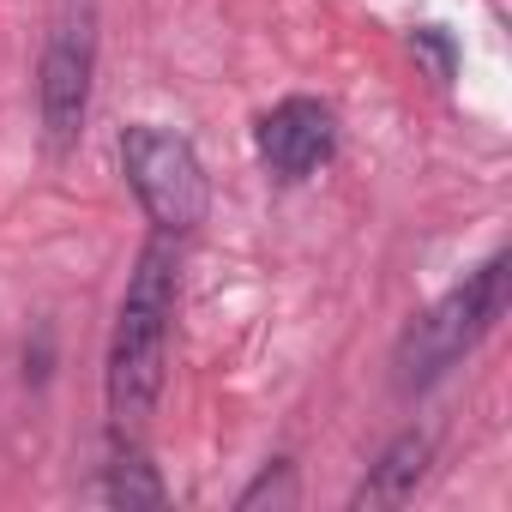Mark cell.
<instances>
[{
	"label": "cell",
	"instance_id": "cell-2",
	"mask_svg": "<svg viewBox=\"0 0 512 512\" xmlns=\"http://www.w3.org/2000/svg\"><path fill=\"white\" fill-rule=\"evenodd\" d=\"M506 302H512V253L500 247V253H488V260H482L464 284H452L434 308H422V314L398 332V344H392V386H398L404 398L434 392V386L506 320Z\"/></svg>",
	"mask_w": 512,
	"mask_h": 512
},
{
	"label": "cell",
	"instance_id": "cell-6",
	"mask_svg": "<svg viewBox=\"0 0 512 512\" xmlns=\"http://www.w3.org/2000/svg\"><path fill=\"white\" fill-rule=\"evenodd\" d=\"M428 464H434V440H428L422 428L392 434V440H386V452H380V458L368 464V476L356 482L350 506H356V512H362V506H404V500L422 488Z\"/></svg>",
	"mask_w": 512,
	"mask_h": 512
},
{
	"label": "cell",
	"instance_id": "cell-5",
	"mask_svg": "<svg viewBox=\"0 0 512 512\" xmlns=\"http://www.w3.org/2000/svg\"><path fill=\"white\" fill-rule=\"evenodd\" d=\"M253 151H260L266 175L284 181V187L314 181L332 163V151H338V115H332V103H320V97H284V103H272L260 121H253Z\"/></svg>",
	"mask_w": 512,
	"mask_h": 512
},
{
	"label": "cell",
	"instance_id": "cell-7",
	"mask_svg": "<svg viewBox=\"0 0 512 512\" xmlns=\"http://www.w3.org/2000/svg\"><path fill=\"white\" fill-rule=\"evenodd\" d=\"M97 500L103 506H163L169 500V488H163V476H157V464L133 446V440H121L115 434V446H109V464H103V476H97Z\"/></svg>",
	"mask_w": 512,
	"mask_h": 512
},
{
	"label": "cell",
	"instance_id": "cell-4",
	"mask_svg": "<svg viewBox=\"0 0 512 512\" xmlns=\"http://www.w3.org/2000/svg\"><path fill=\"white\" fill-rule=\"evenodd\" d=\"M97 0H55L49 31H43V61H37V121L43 145L67 157L85 139L91 121V91H97Z\"/></svg>",
	"mask_w": 512,
	"mask_h": 512
},
{
	"label": "cell",
	"instance_id": "cell-9",
	"mask_svg": "<svg viewBox=\"0 0 512 512\" xmlns=\"http://www.w3.org/2000/svg\"><path fill=\"white\" fill-rule=\"evenodd\" d=\"M410 49H422V55L434 61V73H440V79H452V43H446L434 25H422V31L410 37Z\"/></svg>",
	"mask_w": 512,
	"mask_h": 512
},
{
	"label": "cell",
	"instance_id": "cell-8",
	"mask_svg": "<svg viewBox=\"0 0 512 512\" xmlns=\"http://www.w3.org/2000/svg\"><path fill=\"white\" fill-rule=\"evenodd\" d=\"M241 512H260V506H296V464L290 458H272L260 476H253L241 494H235Z\"/></svg>",
	"mask_w": 512,
	"mask_h": 512
},
{
	"label": "cell",
	"instance_id": "cell-3",
	"mask_svg": "<svg viewBox=\"0 0 512 512\" xmlns=\"http://www.w3.org/2000/svg\"><path fill=\"white\" fill-rule=\"evenodd\" d=\"M121 175L157 235H193L211 217V175L187 133L163 121H133L121 133Z\"/></svg>",
	"mask_w": 512,
	"mask_h": 512
},
{
	"label": "cell",
	"instance_id": "cell-1",
	"mask_svg": "<svg viewBox=\"0 0 512 512\" xmlns=\"http://www.w3.org/2000/svg\"><path fill=\"white\" fill-rule=\"evenodd\" d=\"M175 308H181V253L175 235H157L139 247L127 272L109 356H103V404L115 428H139L169 386V338H175Z\"/></svg>",
	"mask_w": 512,
	"mask_h": 512
}]
</instances>
